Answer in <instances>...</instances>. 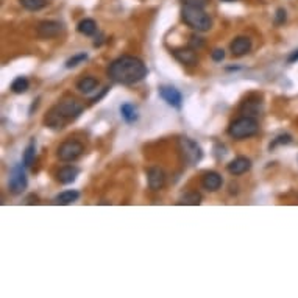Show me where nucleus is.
Segmentation results:
<instances>
[{
    "instance_id": "39448f33",
    "label": "nucleus",
    "mask_w": 298,
    "mask_h": 298,
    "mask_svg": "<svg viewBox=\"0 0 298 298\" xmlns=\"http://www.w3.org/2000/svg\"><path fill=\"white\" fill-rule=\"evenodd\" d=\"M178 147H180V153H181L183 159L189 165H195L197 162L202 161L203 150L194 139H190V138H180L178 139Z\"/></svg>"
},
{
    "instance_id": "a878e982",
    "label": "nucleus",
    "mask_w": 298,
    "mask_h": 298,
    "mask_svg": "<svg viewBox=\"0 0 298 298\" xmlns=\"http://www.w3.org/2000/svg\"><path fill=\"white\" fill-rule=\"evenodd\" d=\"M290 142H292V136H290V135H280V136H276V138L272 141V144L269 145V148L273 150V148H276L278 145H287V144H290Z\"/></svg>"
},
{
    "instance_id": "4be33fe9",
    "label": "nucleus",
    "mask_w": 298,
    "mask_h": 298,
    "mask_svg": "<svg viewBox=\"0 0 298 298\" xmlns=\"http://www.w3.org/2000/svg\"><path fill=\"white\" fill-rule=\"evenodd\" d=\"M77 30H78V33H81V35H84V36H92L97 31V24L94 19H83L77 25Z\"/></svg>"
},
{
    "instance_id": "20e7f679",
    "label": "nucleus",
    "mask_w": 298,
    "mask_h": 298,
    "mask_svg": "<svg viewBox=\"0 0 298 298\" xmlns=\"http://www.w3.org/2000/svg\"><path fill=\"white\" fill-rule=\"evenodd\" d=\"M258 131H259L258 120L254 117H248V116H242V117L236 119L228 126V135L238 141L251 138L258 133Z\"/></svg>"
},
{
    "instance_id": "5701e85b",
    "label": "nucleus",
    "mask_w": 298,
    "mask_h": 298,
    "mask_svg": "<svg viewBox=\"0 0 298 298\" xmlns=\"http://www.w3.org/2000/svg\"><path fill=\"white\" fill-rule=\"evenodd\" d=\"M19 2L28 11H39L49 5V0H19Z\"/></svg>"
},
{
    "instance_id": "7ed1b4c3",
    "label": "nucleus",
    "mask_w": 298,
    "mask_h": 298,
    "mask_svg": "<svg viewBox=\"0 0 298 298\" xmlns=\"http://www.w3.org/2000/svg\"><path fill=\"white\" fill-rule=\"evenodd\" d=\"M181 19L187 27H190L197 31H209L212 27L211 16L200 7L184 4L181 8Z\"/></svg>"
},
{
    "instance_id": "f8f14e48",
    "label": "nucleus",
    "mask_w": 298,
    "mask_h": 298,
    "mask_svg": "<svg viewBox=\"0 0 298 298\" xmlns=\"http://www.w3.org/2000/svg\"><path fill=\"white\" fill-rule=\"evenodd\" d=\"M251 39L248 36H238L233 42L229 44V50L235 56H244L251 50Z\"/></svg>"
},
{
    "instance_id": "7c9ffc66",
    "label": "nucleus",
    "mask_w": 298,
    "mask_h": 298,
    "mask_svg": "<svg viewBox=\"0 0 298 298\" xmlns=\"http://www.w3.org/2000/svg\"><path fill=\"white\" fill-rule=\"evenodd\" d=\"M108 91H110V88L107 86V88H105V89H103V91H102L100 94H98V95H95V97L92 98V103H97V102H100V100H102V97H103V95H105V94H107Z\"/></svg>"
},
{
    "instance_id": "b1692460",
    "label": "nucleus",
    "mask_w": 298,
    "mask_h": 298,
    "mask_svg": "<svg viewBox=\"0 0 298 298\" xmlns=\"http://www.w3.org/2000/svg\"><path fill=\"white\" fill-rule=\"evenodd\" d=\"M28 88H30V83H28V80L25 77H17L11 83V91L14 94H24Z\"/></svg>"
},
{
    "instance_id": "473e14b6",
    "label": "nucleus",
    "mask_w": 298,
    "mask_h": 298,
    "mask_svg": "<svg viewBox=\"0 0 298 298\" xmlns=\"http://www.w3.org/2000/svg\"><path fill=\"white\" fill-rule=\"evenodd\" d=\"M222 2H236V0H222Z\"/></svg>"
},
{
    "instance_id": "393cba45",
    "label": "nucleus",
    "mask_w": 298,
    "mask_h": 298,
    "mask_svg": "<svg viewBox=\"0 0 298 298\" xmlns=\"http://www.w3.org/2000/svg\"><path fill=\"white\" fill-rule=\"evenodd\" d=\"M88 59V53H77V55H74L72 58H69L68 61H66V68L68 69H72V68H77L78 64H81V62H84Z\"/></svg>"
},
{
    "instance_id": "6e6552de",
    "label": "nucleus",
    "mask_w": 298,
    "mask_h": 298,
    "mask_svg": "<svg viewBox=\"0 0 298 298\" xmlns=\"http://www.w3.org/2000/svg\"><path fill=\"white\" fill-rule=\"evenodd\" d=\"M62 31H64V25L61 22H56V20H42L36 27L38 36L42 38V39L58 38Z\"/></svg>"
},
{
    "instance_id": "0eeeda50",
    "label": "nucleus",
    "mask_w": 298,
    "mask_h": 298,
    "mask_svg": "<svg viewBox=\"0 0 298 298\" xmlns=\"http://www.w3.org/2000/svg\"><path fill=\"white\" fill-rule=\"evenodd\" d=\"M25 165L24 164H16L14 167L11 169L10 172V180H8V190L14 195H20L27 186H28V181H27V175H25V171H24Z\"/></svg>"
},
{
    "instance_id": "423d86ee",
    "label": "nucleus",
    "mask_w": 298,
    "mask_h": 298,
    "mask_svg": "<svg viewBox=\"0 0 298 298\" xmlns=\"http://www.w3.org/2000/svg\"><path fill=\"white\" fill-rule=\"evenodd\" d=\"M83 153H84V145L81 142L72 141V139L64 141L56 150V156L62 162H72V161L78 159Z\"/></svg>"
},
{
    "instance_id": "bb28decb",
    "label": "nucleus",
    "mask_w": 298,
    "mask_h": 298,
    "mask_svg": "<svg viewBox=\"0 0 298 298\" xmlns=\"http://www.w3.org/2000/svg\"><path fill=\"white\" fill-rule=\"evenodd\" d=\"M190 49H194V50H200V49H203L205 47V39L203 38H200V36H190V39H189V44H187Z\"/></svg>"
},
{
    "instance_id": "c756f323",
    "label": "nucleus",
    "mask_w": 298,
    "mask_h": 298,
    "mask_svg": "<svg viewBox=\"0 0 298 298\" xmlns=\"http://www.w3.org/2000/svg\"><path fill=\"white\" fill-rule=\"evenodd\" d=\"M184 4L187 5H194V7H200V8H205L208 4H209V0H183Z\"/></svg>"
},
{
    "instance_id": "412c9836",
    "label": "nucleus",
    "mask_w": 298,
    "mask_h": 298,
    "mask_svg": "<svg viewBox=\"0 0 298 298\" xmlns=\"http://www.w3.org/2000/svg\"><path fill=\"white\" fill-rule=\"evenodd\" d=\"M200 203H202V194L197 192V190L184 194L178 202V205H186V206H197Z\"/></svg>"
},
{
    "instance_id": "f03ea898",
    "label": "nucleus",
    "mask_w": 298,
    "mask_h": 298,
    "mask_svg": "<svg viewBox=\"0 0 298 298\" xmlns=\"http://www.w3.org/2000/svg\"><path fill=\"white\" fill-rule=\"evenodd\" d=\"M84 107L77 98H68L62 100L58 105H55L44 117V123L52 130H62L71 120H75L81 113Z\"/></svg>"
},
{
    "instance_id": "2f4dec72",
    "label": "nucleus",
    "mask_w": 298,
    "mask_h": 298,
    "mask_svg": "<svg viewBox=\"0 0 298 298\" xmlns=\"http://www.w3.org/2000/svg\"><path fill=\"white\" fill-rule=\"evenodd\" d=\"M298 61V49L295 50V52H292L290 55H289V58H287V62H296Z\"/></svg>"
},
{
    "instance_id": "1a4fd4ad",
    "label": "nucleus",
    "mask_w": 298,
    "mask_h": 298,
    "mask_svg": "<svg viewBox=\"0 0 298 298\" xmlns=\"http://www.w3.org/2000/svg\"><path fill=\"white\" fill-rule=\"evenodd\" d=\"M159 95H161V98L167 105H171L174 108H180L181 107L183 95H181V92L177 88H174V86H161L159 88Z\"/></svg>"
},
{
    "instance_id": "4468645a",
    "label": "nucleus",
    "mask_w": 298,
    "mask_h": 298,
    "mask_svg": "<svg viewBox=\"0 0 298 298\" xmlns=\"http://www.w3.org/2000/svg\"><path fill=\"white\" fill-rule=\"evenodd\" d=\"M80 175V169L75 165H62V167L56 172V180L61 184H71L77 180Z\"/></svg>"
},
{
    "instance_id": "cd10ccee",
    "label": "nucleus",
    "mask_w": 298,
    "mask_h": 298,
    "mask_svg": "<svg viewBox=\"0 0 298 298\" xmlns=\"http://www.w3.org/2000/svg\"><path fill=\"white\" fill-rule=\"evenodd\" d=\"M286 19H287L286 10H284V8H278L276 13H275V24H276V25H283V24L286 22Z\"/></svg>"
},
{
    "instance_id": "2eb2a0df",
    "label": "nucleus",
    "mask_w": 298,
    "mask_h": 298,
    "mask_svg": "<svg viewBox=\"0 0 298 298\" xmlns=\"http://www.w3.org/2000/svg\"><path fill=\"white\" fill-rule=\"evenodd\" d=\"M222 183H223V180H222L220 174H217V172H206L202 178V186L208 192L219 190L222 187Z\"/></svg>"
},
{
    "instance_id": "dca6fc26",
    "label": "nucleus",
    "mask_w": 298,
    "mask_h": 298,
    "mask_svg": "<svg viewBox=\"0 0 298 298\" xmlns=\"http://www.w3.org/2000/svg\"><path fill=\"white\" fill-rule=\"evenodd\" d=\"M120 116H122V119H123L126 123H135V122L139 119L138 108H136L133 103H130V102H126V103H123V105L120 107Z\"/></svg>"
},
{
    "instance_id": "ddd939ff",
    "label": "nucleus",
    "mask_w": 298,
    "mask_h": 298,
    "mask_svg": "<svg viewBox=\"0 0 298 298\" xmlns=\"http://www.w3.org/2000/svg\"><path fill=\"white\" fill-rule=\"evenodd\" d=\"M197 50L190 49L189 46L187 47H183V49H175L172 50L174 56L181 62V64H186V66H195L198 62V56L195 53Z\"/></svg>"
},
{
    "instance_id": "9b49d317",
    "label": "nucleus",
    "mask_w": 298,
    "mask_h": 298,
    "mask_svg": "<svg viewBox=\"0 0 298 298\" xmlns=\"http://www.w3.org/2000/svg\"><path fill=\"white\" fill-rule=\"evenodd\" d=\"M147 183L152 190H161L165 184V174L161 167H150L147 171Z\"/></svg>"
},
{
    "instance_id": "a211bd4d",
    "label": "nucleus",
    "mask_w": 298,
    "mask_h": 298,
    "mask_svg": "<svg viewBox=\"0 0 298 298\" xmlns=\"http://www.w3.org/2000/svg\"><path fill=\"white\" fill-rule=\"evenodd\" d=\"M261 111H262V108H261V102L259 100H245L241 105V113L244 116H248V117H254L256 119Z\"/></svg>"
},
{
    "instance_id": "6ab92c4d",
    "label": "nucleus",
    "mask_w": 298,
    "mask_h": 298,
    "mask_svg": "<svg viewBox=\"0 0 298 298\" xmlns=\"http://www.w3.org/2000/svg\"><path fill=\"white\" fill-rule=\"evenodd\" d=\"M35 156H36V141H35V138H31V141L28 142V145L24 152L22 164L25 165V167H30V165L35 162Z\"/></svg>"
},
{
    "instance_id": "aec40b11",
    "label": "nucleus",
    "mask_w": 298,
    "mask_h": 298,
    "mask_svg": "<svg viewBox=\"0 0 298 298\" xmlns=\"http://www.w3.org/2000/svg\"><path fill=\"white\" fill-rule=\"evenodd\" d=\"M97 86H98V80L94 77H84L77 83V89L81 94H91L92 91H95Z\"/></svg>"
},
{
    "instance_id": "c85d7f7f",
    "label": "nucleus",
    "mask_w": 298,
    "mask_h": 298,
    "mask_svg": "<svg viewBox=\"0 0 298 298\" xmlns=\"http://www.w3.org/2000/svg\"><path fill=\"white\" fill-rule=\"evenodd\" d=\"M211 58H212V61H216V62L223 61V59H225V50H223V49H214V50L211 52Z\"/></svg>"
},
{
    "instance_id": "f257e3e1",
    "label": "nucleus",
    "mask_w": 298,
    "mask_h": 298,
    "mask_svg": "<svg viewBox=\"0 0 298 298\" xmlns=\"http://www.w3.org/2000/svg\"><path fill=\"white\" fill-rule=\"evenodd\" d=\"M148 71L142 59L138 56L123 55L114 59L108 68V77L119 84H136L147 77Z\"/></svg>"
},
{
    "instance_id": "f3484780",
    "label": "nucleus",
    "mask_w": 298,
    "mask_h": 298,
    "mask_svg": "<svg viewBox=\"0 0 298 298\" xmlns=\"http://www.w3.org/2000/svg\"><path fill=\"white\" fill-rule=\"evenodd\" d=\"M78 198H80L78 190H74V189L64 190V192H61L55 197V205H71V203L77 202Z\"/></svg>"
},
{
    "instance_id": "9d476101",
    "label": "nucleus",
    "mask_w": 298,
    "mask_h": 298,
    "mask_svg": "<svg viewBox=\"0 0 298 298\" xmlns=\"http://www.w3.org/2000/svg\"><path fill=\"white\" fill-rule=\"evenodd\" d=\"M251 169V161L245 156H238L231 161L228 165H226V171L228 174H231L233 177H239V175H244L247 174L248 171Z\"/></svg>"
}]
</instances>
